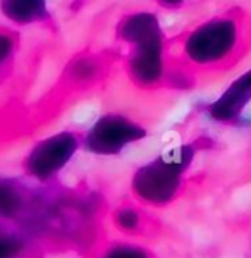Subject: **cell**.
Listing matches in <instances>:
<instances>
[{"label":"cell","mask_w":251,"mask_h":258,"mask_svg":"<svg viewBox=\"0 0 251 258\" xmlns=\"http://www.w3.org/2000/svg\"><path fill=\"white\" fill-rule=\"evenodd\" d=\"M239 40V28L231 18H215L200 24L184 41V53L200 66L215 64L231 55Z\"/></svg>","instance_id":"3957f363"},{"label":"cell","mask_w":251,"mask_h":258,"mask_svg":"<svg viewBox=\"0 0 251 258\" xmlns=\"http://www.w3.org/2000/svg\"><path fill=\"white\" fill-rule=\"evenodd\" d=\"M102 258H152V255L141 244L114 243L103 251Z\"/></svg>","instance_id":"7c38bea8"},{"label":"cell","mask_w":251,"mask_h":258,"mask_svg":"<svg viewBox=\"0 0 251 258\" xmlns=\"http://www.w3.org/2000/svg\"><path fill=\"white\" fill-rule=\"evenodd\" d=\"M26 253V241L23 236L0 229V258H21Z\"/></svg>","instance_id":"8fae6325"},{"label":"cell","mask_w":251,"mask_h":258,"mask_svg":"<svg viewBox=\"0 0 251 258\" xmlns=\"http://www.w3.org/2000/svg\"><path fill=\"white\" fill-rule=\"evenodd\" d=\"M29 207L28 189L19 181L0 176V219L14 220L26 214Z\"/></svg>","instance_id":"52a82bcc"},{"label":"cell","mask_w":251,"mask_h":258,"mask_svg":"<svg viewBox=\"0 0 251 258\" xmlns=\"http://www.w3.org/2000/svg\"><path fill=\"white\" fill-rule=\"evenodd\" d=\"M100 73H102V66L95 57H78V59L71 62L68 68L69 78L76 83L93 81Z\"/></svg>","instance_id":"9c48e42d"},{"label":"cell","mask_w":251,"mask_h":258,"mask_svg":"<svg viewBox=\"0 0 251 258\" xmlns=\"http://www.w3.org/2000/svg\"><path fill=\"white\" fill-rule=\"evenodd\" d=\"M146 136V129L122 114H103L83 136V148L93 155H120Z\"/></svg>","instance_id":"5b68a950"},{"label":"cell","mask_w":251,"mask_h":258,"mask_svg":"<svg viewBox=\"0 0 251 258\" xmlns=\"http://www.w3.org/2000/svg\"><path fill=\"white\" fill-rule=\"evenodd\" d=\"M193 157L195 148L191 145H181L157 155L135 170L131 179L133 193L146 205L170 203L181 189L182 176Z\"/></svg>","instance_id":"7a4b0ae2"},{"label":"cell","mask_w":251,"mask_h":258,"mask_svg":"<svg viewBox=\"0 0 251 258\" xmlns=\"http://www.w3.org/2000/svg\"><path fill=\"white\" fill-rule=\"evenodd\" d=\"M0 11L16 24L41 23L50 18L47 0H0Z\"/></svg>","instance_id":"ba28073f"},{"label":"cell","mask_w":251,"mask_h":258,"mask_svg":"<svg viewBox=\"0 0 251 258\" xmlns=\"http://www.w3.org/2000/svg\"><path fill=\"white\" fill-rule=\"evenodd\" d=\"M81 138L73 131H60L35 145L24 159V172L38 182H48L64 170L81 147Z\"/></svg>","instance_id":"277c9868"},{"label":"cell","mask_w":251,"mask_h":258,"mask_svg":"<svg viewBox=\"0 0 251 258\" xmlns=\"http://www.w3.org/2000/svg\"><path fill=\"white\" fill-rule=\"evenodd\" d=\"M251 102V69L237 78L215 102L208 107L212 119L227 122L236 119L242 109Z\"/></svg>","instance_id":"8992f818"},{"label":"cell","mask_w":251,"mask_h":258,"mask_svg":"<svg viewBox=\"0 0 251 258\" xmlns=\"http://www.w3.org/2000/svg\"><path fill=\"white\" fill-rule=\"evenodd\" d=\"M114 226L122 232L133 234L143 227V215L133 205H122L114 212Z\"/></svg>","instance_id":"30bf717a"},{"label":"cell","mask_w":251,"mask_h":258,"mask_svg":"<svg viewBox=\"0 0 251 258\" xmlns=\"http://www.w3.org/2000/svg\"><path fill=\"white\" fill-rule=\"evenodd\" d=\"M117 36L129 43V76L140 88H153L165 78L164 33L157 16L136 12L120 21Z\"/></svg>","instance_id":"6da1fadb"},{"label":"cell","mask_w":251,"mask_h":258,"mask_svg":"<svg viewBox=\"0 0 251 258\" xmlns=\"http://www.w3.org/2000/svg\"><path fill=\"white\" fill-rule=\"evenodd\" d=\"M158 6L165 7V9H177L184 4V0H155Z\"/></svg>","instance_id":"5bb4252c"},{"label":"cell","mask_w":251,"mask_h":258,"mask_svg":"<svg viewBox=\"0 0 251 258\" xmlns=\"http://www.w3.org/2000/svg\"><path fill=\"white\" fill-rule=\"evenodd\" d=\"M16 48V40L11 33L6 30H0V68L11 59V55L14 53Z\"/></svg>","instance_id":"4fadbf2b"}]
</instances>
